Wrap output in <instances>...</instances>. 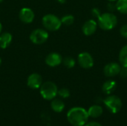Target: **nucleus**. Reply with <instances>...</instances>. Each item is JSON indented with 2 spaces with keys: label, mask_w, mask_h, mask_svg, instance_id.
Segmentation results:
<instances>
[{
  "label": "nucleus",
  "mask_w": 127,
  "mask_h": 126,
  "mask_svg": "<svg viewBox=\"0 0 127 126\" xmlns=\"http://www.w3.org/2000/svg\"><path fill=\"white\" fill-rule=\"evenodd\" d=\"M89 117L88 111L81 107L72 108L67 113V120L73 126H84Z\"/></svg>",
  "instance_id": "nucleus-1"
},
{
  "label": "nucleus",
  "mask_w": 127,
  "mask_h": 126,
  "mask_svg": "<svg viewBox=\"0 0 127 126\" xmlns=\"http://www.w3.org/2000/svg\"><path fill=\"white\" fill-rule=\"evenodd\" d=\"M118 23L117 16L112 13H104L98 17V25L104 30L113 29Z\"/></svg>",
  "instance_id": "nucleus-2"
},
{
  "label": "nucleus",
  "mask_w": 127,
  "mask_h": 126,
  "mask_svg": "<svg viewBox=\"0 0 127 126\" xmlns=\"http://www.w3.org/2000/svg\"><path fill=\"white\" fill-rule=\"evenodd\" d=\"M41 96L47 100H52L56 97L58 92L57 86L52 82L42 83L39 88Z\"/></svg>",
  "instance_id": "nucleus-3"
},
{
  "label": "nucleus",
  "mask_w": 127,
  "mask_h": 126,
  "mask_svg": "<svg viewBox=\"0 0 127 126\" xmlns=\"http://www.w3.org/2000/svg\"><path fill=\"white\" fill-rule=\"evenodd\" d=\"M43 26L48 30L55 31L60 29L62 25L61 19L54 14H47L42 18Z\"/></svg>",
  "instance_id": "nucleus-4"
},
{
  "label": "nucleus",
  "mask_w": 127,
  "mask_h": 126,
  "mask_svg": "<svg viewBox=\"0 0 127 126\" xmlns=\"http://www.w3.org/2000/svg\"><path fill=\"white\" fill-rule=\"evenodd\" d=\"M103 102L107 109L112 114L118 113L122 108V101L118 96H108Z\"/></svg>",
  "instance_id": "nucleus-5"
},
{
  "label": "nucleus",
  "mask_w": 127,
  "mask_h": 126,
  "mask_svg": "<svg viewBox=\"0 0 127 126\" xmlns=\"http://www.w3.org/2000/svg\"><path fill=\"white\" fill-rule=\"evenodd\" d=\"M48 39V33L45 30L43 29H36L33 30L30 35V39L33 44L41 45L47 41Z\"/></svg>",
  "instance_id": "nucleus-6"
},
{
  "label": "nucleus",
  "mask_w": 127,
  "mask_h": 126,
  "mask_svg": "<svg viewBox=\"0 0 127 126\" xmlns=\"http://www.w3.org/2000/svg\"><path fill=\"white\" fill-rule=\"evenodd\" d=\"M77 61L79 65L85 69H89L93 67L94 65V59L92 56L87 52L80 53L78 55Z\"/></svg>",
  "instance_id": "nucleus-7"
},
{
  "label": "nucleus",
  "mask_w": 127,
  "mask_h": 126,
  "mask_svg": "<svg viewBox=\"0 0 127 126\" xmlns=\"http://www.w3.org/2000/svg\"><path fill=\"white\" fill-rule=\"evenodd\" d=\"M121 69V65L116 62H111L107 64L103 68L104 74L108 77H113L119 74Z\"/></svg>",
  "instance_id": "nucleus-8"
},
{
  "label": "nucleus",
  "mask_w": 127,
  "mask_h": 126,
  "mask_svg": "<svg viewBox=\"0 0 127 126\" xmlns=\"http://www.w3.org/2000/svg\"><path fill=\"white\" fill-rule=\"evenodd\" d=\"M42 84V76L36 74V73H33L31 74L27 80V85L29 88H32V89H38L40 88V86Z\"/></svg>",
  "instance_id": "nucleus-9"
},
{
  "label": "nucleus",
  "mask_w": 127,
  "mask_h": 126,
  "mask_svg": "<svg viewBox=\"0 0 127 126\" xmlns=\"http://www.w3.org/2000/svg\"><path fill=\"white\" fill-rule=\"evenodd\" d=\"M19 19L24 23H31L33 21L35 15L33 11L28 7H23L19 11Z\"/></svg>",
  "instance_id": "nucleus-10"
},
{
  "label": "nucleus",
  "mask_w": 127,
  "mask_h": 126,
  "mask_svg": "<svg viewBox=\"0 0 127 126\" xmlns=\"http://www.w3.org/2000/svg\"><path fill=\"white\" fill-rule=\"evenodd\" d=\"M97 28V23L94 19L86 21L83 25V32L86 36H91L95 33Z\"/></svg>",
  "instance_id": "nucleus-11"
},
{
  "label": "nucleus",
  "mask_w": 127,
  "mask_h": 126,
  "mask_svg": "<svg viewBox=\"0 0 127 126\" xmlns=\"http://www.w3.org/2000/svg\"><path fill=\"white\" fill-rule=\"evenodd\" d=\"M62 62V56L57 53H51L47 56L45 59V63L50 67H56L59 65Z\"/></svg>",
  "instance_id": "nucleus-12"
},
{
  "label": "nucleus",
  "mask_w": 127,
  "mask_h": 126,
  "mask_svg": "<svg viewBox=\"0 0 127 126\" xmlns=\"http://www.w3.org/2000/svg\"><path fill=\"white\" fill-rule=\"evenodd\" d=\"M12 35L10 33H4L0 35V48L2 49L7 48L12 42Z\"/></svg>",
  "instance_id": "nucleus-13"
},
{
  "label": "nucleus",
  "mask_w": 127,
  "mask_h": 126,
  "mask_svg": "<svg viewBox=\"0 0 127 126\" xmlns=\"http://www.w3.org/2000/svg\"><path fill=\"white\" fill-rule=\"evenodd\" d=\"M117 86V83L114 80H107L106 82H105L102 86V90L103 92L105 93L106 94H112L116 88Z\"/></svg>",
  "instance_id": "nucleus-14"
},
{
  "label": "nucleus",
  "mask_w": 127,
  "mask_h": 126,
  "mask_svg": "<svg viewBox=\"0 0 127 126\" xmlns=\"http://www.w3.org/2000/svg\"><path fill=\"white\" fill-rule=\"evenodd\" d=\"M87 111H88V114L89 117L92 118H97L103 114V111L101 106L98 105H95L91 106Z\"/></svg>",
  "instance_id": "nucleus-15"
},
{
  "label": "nucleus",
  "mask_w": 127,
  "mask_h": 126,
  "mask_svg": "<svg viewBox=\"0 0 127 126\" xmlns=\"http://www.w3.org/2000/svg\"><path fill=\"white\" fill-rule=\"evenodd\" d=\"M51 108L54 112L60 113L64 110L65 104L63 100L60 99H53L51 102Z\"/></svg>",
  "instance_id": "nucleus-16"
},
{
  "label": "nucleus",
  "mask_w": 127,
  "mask_h": 126,
  "mask_svg": "<svg viewBox=\"0 0 127 126\" xmlns=\"http://www.w3.org/2000/svg\"><path fill=\"white\" fill-rule=\"evenodd\" d=\"M119 61L123 67H127V45L122 48L119 53Z\"/></svg>",
  "instance_id": "nucleus-17"
},
{
  "label": "nucleus",
  "mask_w": 127,
  "mask_h": 126,
  "mask_svg": "<svg viewBox=\"0 0 127 126\" xmlns=\"http://www.w3.org/2000/svg\"><path fill=\"white\" fill-rule=\"evenodd\" d=\"M116 10L122 14H127V0H117Z\"/></svg>",
  "instance_id": "nucleus-18"
},
{
  "label": "nucleus",
  "mask_w": 127,
  "mask_h": 126,
  "mask_svg": "<svg viewBox=\"0 0 127 126\" xmlns=\"http://www.w3.org/2000/svg\"><path fill=\"white\" fill-rule=\"evenodd\" d=\"M74 22V17L72 15H65L61 19L62 24L65 25H71Z\"/></svg>",
  "instance_id": "nucleus-19"
},
{
  "label": "nucleus",
  "mask_w": 127,
  "mask_h": 126,
  "mask_svg": "<svg viewBox=\"0 0 127 126\" xmlns=\"http://www.w3.org/2000/svg\"><path fill=\"white\" fill-rule=\"evenodd\" d=\"M63 62L64 64V65L68 68H72L74 67L75 65V60L72 58V57H70V56H67L65 57V59H63Z\"/></svg>",
  "instance_id": "nucleus-20"
},
{
  "label": "nucleus",
  "mask_w": 127,
  "mask_h": 126,
  "mask_svg": "<svg viewBox=\"0 0 127 126\" xmlns=\"http://www.w3.org/2000/svg\"><path fill=\"white\" fill-rule=\"evenodd\" d=\"M57 94L62 97V98H68L70 96V91L68 88H60V90H58V92H57Z\"/></svg>",
  "instance_id": "nucleus-21"
},
{
  "label": "nucleus",
  "mask_w": 127,
  "mask_h": 126,
  "mask_svg": "<svg viewBox=\"0 0 127 126\" xmlns=\"http://www.w3.org/2000/svg\"><path fill=\"white\" fill-rule=\"evenodd\" d=\"M120 76L123 79H127V67H121V71L119 73Z\"/></svg>",
  "instance_id": "nucleus-22"
},
{
  "label": "nucleus",
  "mask_w": 127,
  "mask_h": 126,
  "mask_svg": "<svg viewBox=\"0 0 127 126\" xmlns=\"http://www.w3.org/2000/svg\"><path fill=\"white\" fill-rule=\"evenodd\" d=\"M120 33L124 38L127 39V25H124L121 27L120 30Z\"/></svg>",
  "instance_id": "nucleus-23"
},
{
  "label": "nucleus",
  "mask_w": 127,
  "mask_h": 126,
  "mask_svg": "<svg viewBox=\"0 0 127 126\" xmlns=\"http://www.w3.org/2000/svg\"><path fill=\"white\" fill-rule=\"evenodd\" d=\"M92 16L94 17H96V18H98L101 15L100 10L98 8H97V7H95V8H93L92 10Z\"/></svg>",
  "instance_id": "nucleus-24"
},
{
  "label": "nucleus",
  "mask_w": 127,
  "mask_h": 126,
  "mask_svg": "<svg viewBox=\"0 0 127 126\" xmlns=\"http://www.w3.org/2000/svg\"><path fill=\"white\" fill-rule=\"evenodd\" d=\"M107 8L109 10H110V12H112L116 10V5L113 3V1H109L107 4Z\"/></svg>",
  "instance_id": "nucleus-25"
},
{
  "label": "nucleus",
  "mask_w": 127,
  "mask_h": 126,
  "mask_svg": "<svg viewBox=\"0 0 127 126\" xmlns=\"http://www.w3.org/2000/svg\"><path fill=\"white\" fill-rule=\"evenodd\" d=\"M84 126H103L102 125H100V123H96V122H92V123H86Z\"/></svg>",
  "instance_id": "nucleus-26"
},
{
  "label": "nucleus",
  "mask_w": 127,
  "mask_h": 126,
  "mask_svg": "<svg viewBox=\"0 0 127 126\" xmlns=\"http://www.w3.org/2000/svg\"><path fill=\"white\" fill-rule=\"evenodd\" d=\"M59 3H61V4H64V3H65V1H66V0H57Z\"/></svg>",
  "instance_id": "nucleus-27"
},
{
  "label": "nucleus",
  "mask_w": 127,
  "mask_h": 126,
  "mask_svg": "<svg viewBox=\"0 0 127 126\" xmlns=\"http://www.w3.org/2000/svg\"><path fill=\"white\" fill-rule=\"evenodd\" d=\"M1 29H2V26H1V24L0 23V33H1Z\"/></svg>",
  "instance_id": "nucleus-28"
},
{
  "label": "nucleus",
  "mask_w": 127,
  "mask_h": 126,
  "mask_svg": "<svg viewBox=\"0 0 127 126\" xmlns=\"http://www.w3.org/2000/svg\"><path fill=\"white\" fill-rule=\"evenodd\" d=\"M108 1H113V2H114L115 1H117V0H108Z\"/></svg>",
  "instance_id": "nucleus-29"
},
{
  "label": "nucleus",
  "mask_w": 127,
  "mask_h": 126,
  "mask_svg": "<svg viewBox=\"0 0 127 126\" xmlns=\"http://www.w3.org/2000/svg\"><path fill=\"white\" fill-rule=\"evenodd\" d=\"M1 64V57H0V65Z\"/></svg>",
  "instance_id": "nucleus-30"
},
{
  "label": "nucleus",
  "mask_w": 127,
  "mask_h": 126,
  "mask_svg": "<svg viewBox=\"0 0 127 126\" xmlns=\"http://www.w3.org/2000/svg\"><path fill=\"white\" fill-rule=\"evenodd\" d=\"M2 1H3V0H0V2H1Z\"/></svg>",
  "instance_id": "nucleus-31"
}]
</instances>
